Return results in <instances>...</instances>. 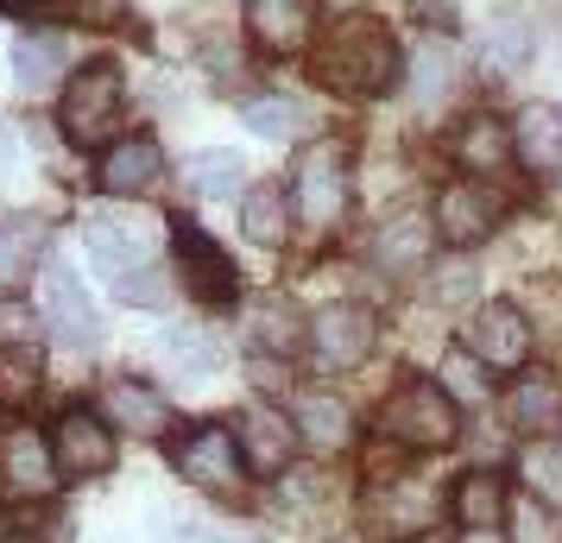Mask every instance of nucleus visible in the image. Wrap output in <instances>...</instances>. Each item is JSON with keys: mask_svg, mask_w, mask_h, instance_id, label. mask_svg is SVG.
Segmentation results:
<instances>
[{"mask_svg": "<svg viewBox=\"0 0 562 543\" xmlns=\"http://www.w3.org/2000/svg\"><path fill=\"white\" fill-rule=\"evenodd\" d=\"M254 341H259V348H272V354H291V348L304 341L297 310H291V304H266V310L254 316Z\"/></svg>", "mask_w": 562, "mask_h": 543, "instance_id": "7c9ffc66", "label": "nucleus"}, {"mask_svg": "<svg viewBox=\"0 0 562 543\" xmlns=\"http://www.w3.org/2000/svg\"><path fill=\"white\" fill-rule=\"evenodd\" d=\"M380 430L398 449H449L461 430V417H456V398L436 386V380H405L380 405Z\"/></svg>", "mask_w": 562, "mask_h": 543, "instance_id": "20e7f679", "label": "nucleus"}, {"mask_svg": "<svg viewBox=\"0 0 562 543\" xmlns=\"http://www.w3.org/2000/svg\"><path fill=\"white\" fill-rule=\"evenodd\" d=\"M32 253H38V234L32 228H0V285H13L32 265Z\"/></svg>", "mask_w": 562, "mask_h": 543, "instance_id": "473e14b6", "label": "nucleus"}, {"mask_svg": "<svg viewBox=\"0 0 562 543\" xmlns=\"http://www.w3.org/2000/svg\"><path fill=\"white\" fill-rule=\"evenodd\" d=\"M7 543H32V538H7Z\"/></svg>", "mask_w": 562, "mask_h": 543, "instance_id": "58836bf2", "label": "nucleus"}, {"mask_svg": "<svg viewBox=\"0 0 562 543\" xmlns=\"http://www.w3.org/2000/svg\"><path fill=\"white\" fill-rule=\"evenodd\" d=\"M102 417L108 423H121L127 437H165V423H171V405H165V392L153 380H108L102 392Z\"/></svg>", "mask_w": 562, "mask_h": 543, "instance_id": "2eb2a0df", "label": "nucleus"}, {"mask_svg": "<svg viewBox=\"0 0 562 543\" xmlns=\"http://www.w3.org/2000/svg\"><path fill=\"white\" fill-rule=\"evenodd\" d=\"M178 265H183V279H190L196 297H215V304L234 297V259L203 228H178Z\"/></svg>", "mask_w": 562, "mask_h": 543, "instance_id": "6ab92c4d", "label": "nucleus"}, {"mask_svg": "<svg viewBox=\"0 0 562 543\" xmlns=\"http://www.w3.org/2000/svg\"><path fill=\"white\" fill-rule=\"evenodd\" d=\"M82 240H89V253H95V265H102V279L121 291L127 304H153L158 297V279H146V272H158V265H153V253L133 240V228L95 215V222L82 228Z\"/></svg>", "mask_w": 562, "mask_h": 543, "instance_id": "423d86ee", "label": "nucleus"}, {"mask_svg": "<svg viewBox=\"0 0 562 543\" xmlns=\"http://www.w3.org/2000/svg\"><path fill=\"white\" fill-rule=\"evenodd\" d=\"M380 512H385V524H392V531H405V538H411V531H430L436 493H417V487L405 480V487H392V499H385Z\"/></svg>", "mask_w": 562, "mask_h": 543, "instance_id": "c756f323", "label": "nucleus"}, {"mask_svg": "<svg viewBox=\"0 0 562 543\" xmlns=\"http://www.w3.org/2000/svg\"><path fill=\"white\" fill-rule=\"evenodd\" d=\"M247 26L266 52H304L316 32V0H247Z\"/></svg>", "mask_w": 562, "mask_h": 543, "instance_id": "dca6fc26", "label": "nucleus"}, {"mask_svg": "<svg viewBox=\"0 0 562 543\" xmlns=\"http://www.w3.org/2000/svg\"><path fill=\"white\" fill-rule=\"evenodd\" d=\"M449 506H456V518L468 524V531H493V524L506 518V487H499V474L474 467V474H461L456 480Z\"/></svg>", "mask_w": 562, "mask_h": 543, "instance_id": "5701e85b", "label": "nucleus"}, {"mask_svg": "<svg viewBox=\"0 0 562 543\" xmlns=\"http://www.w3.org/2000/svg\"><path fill=\"white\" fill-rule=\"evenodd\" d=\"M506 152L525 165V171H557L562 165V108L550 102H531V108H518L512 114V127H506Z\"/></svg>", "mask_w": 562, "mask_h": 543, "instance_id": "4468645a", "label": "nucleus"}, {"mask_svg": "<svg viewBox=\"0 0 562 543\" xmlns=\"http://www.w3.org/2000/svg\"><path fill=\"white\" fill-rule=\"evenodd\" d=\"M468 348H474V361L512 373V366H525V354H531V323H525L518 304H486L468 323Z\"/></svg>", "mask_w": 562, "mask_h": 543, "instance_id": "9d476101", "label": "nucleus"}, {"mask_svg": "<svg viewBox=\"0 0 562 543\" xmlns=\"http://www.w3.org/2000/svg\"><path fill=\"white\" fill-rule=\"evenodd\" d=\"M310 341H316V354L329 366H355L367 361V348H373V310L367 304H329V310L310 316Z\"/></svg>", "mask_w": 562, "mask_h": 543, "instance_id": "ddd939ff", "label": "nucleus"}, {"mask_svg": "<svg viewBox=\"0 0 562 543\" xmlns=\"http://www.w3.org/2000/svg\"><path fill=\"white\" fill-rule=\"evenodd\" d=\"M506 423L518 437H550L562 423V386L550 373H525V380H512L506 392Z\"/></svg>", "mask_w": 562, "mask_h": 543, "instance_id": "a211bd4d", "label": "nucleus"}, {"mask_svg": "<svg viewBox=\"0 0 562 543\" xmlns=\"http://www.w3.org/2000/svg\"><path fill=\"white\" fill-rule=\"evenodd\" d=\"M240 234L259 240V247H284V234H291V222H284V190H272V183L247 190V203H240Z\"/></svg>", "mask_w": 562, "mask_h": 543, "instance_id": "a878e982", "label": "nucleus"}, {"mask_svg": "<svg viewBox=\"0 0 562 543\" xmlns=\"http://www.w3.org/2000/svg\"><path fill=\"white\" fill-rule=\"evenodd\" d=\"M506 215V196L481 178H456L436 190V208H430V228L449 240V247H481L486 234L499 228Z\"/></svg>", "mask_w": 562, "mask_h": 543, "instance_id": "39448f33", "label": "nucleus"}, {"mask_svg": "<svg viewBox=\"0 0 562 543\" xmlns=\"http://www.w3.org/2000/svg\"><path fill=\"white\" fill-rule=\"evenodd\" d=\"M411 13H417L430 32H449V26H456V0H411Z\"/></svg>", "mask_w": 562, "mask_h": 543, "instance_id": "e433bc0d", "label": "nucleus"}, {"mask_svg": "<svg viewBox=\"0 0 562 543\" xmlns=\"http://www.w3.org/2000/svg\"><path fill=\"white\" fill-rule=\"evenodd\" d=\"M240 114H247V127H254L259 139H291L297 121H304V108L291 102V95H254Z\"/></svg>", "mask_w": 562, "mask_h": 543, "instance_id": "c85d7f7f", "label": "nucleus"}, {"mask_svg": "<svg viewBox=\"0 0 562 543\" xmlns=\"http://www.w3.org/2000/svg\"><path fill=\"white\" fill-rule=\"evenodd\" d=\"M291 423H297V437H310L316 449H341V442L355 437V411H348L335 392H304Z\"/></svg>", "mask_w": 562, "mask_h": 543, "instance_id": "4be33fe9", "label": "nucleus"}, {"mask_svg": "<svg viewBox=\"0 0 562 543\" xmlns=\"http://www.w3.org/2000/svg\"><path fill=\"white\" fill-rule=\"evenodd\" d=\"M355 152L341 139H316L304 158H297V178H291V196H297V222H304L316 240L341 234L348 208H355Z\"/></svg>", "mask_w": 562, "mask_h": 543, "instance_id": "f03ea898", "label": "nucleus"}, {"mask_svg": "<svg viewBox=\"0 0 562 543\" xmlns=\"http://www.w3.org/2000/svg\"><path fill=\"white\" fill-rule=\"evenodd\" d=\"M348 543H355V538H348Z\"/></svg>", "mask_w": 562, "mask_h": 543, "instance_id": "ea45409f", "label": "nucleus"}, {"mask_svg": "<svg viewBox=\"0 0 562 543\" xmlns=\"http://www.w3.org/2000/svg\"><path fill=\"white\" fill-rule=\"evenodd\" d=\"M461 158H468V171H493V165L506 158V133H493L481 121L474 133H461Z\"/></svg>", "mask_w": 562, "mask_h": 543, "instance_id": "72a5a7b5", "label": "nucleus"}, {"mask_svg": "<svg viewBox=\"0 0 562 543\" xmlns=\"http://www.w3.org/2000/svg\"><path fill=\"white\" fill-rule=\"evenodd\" d=\"M171 462H178V474L196 480V487H215V493L240 487V449H234V430H222V423L190 430V437L171 449Z\"/></svg>", "mask_w": 562, "mask_h": 543, "instance_id": "1a4fd4ad", "label": "nucleus"}, {"mask_svg": "<svg viewBox=\"0 0 562 543\" xmlns=\"http://www.w3.org/2000/svg\"><path fill=\"white\" fill-rule=\"evenodd\" d=\"M506 538L512 543H562V512L537 493H506Z\"/></svg>", "mask_w": 562, "mask_h": 543, "instance_id": "b1692460", "label": "nucleus"}, {"mask_svg": "<svg viewBox=\"0 0 562 543\" xmlns=\"http://www.w3.org/2000/svg\"><path fill=\"white\" fill-rule=\"evenodd\" d=\"M481 38H486V64H499V70H518L531 57V26L518 13H493Z\"/></svg>", "mask_w": 562, "mask_h": 543, "instance_id": "bb28decb", "label": "nucleus"}, {"mask_svg": "<svg viewBox=\"0 0 562 543\" xmlns=\"http://www.w3.org/2000/svg\"><path fill=\"white\" fill-rule=\"evenodd\" d=\"M310 70H316L323 89L348 95V102H367V95H385V89L398 82V45H392V32H385L380 20L341 13V20H329V32L316 38Z\"/></svg>", "mask_w": 562, "mask_h": 543, "instance_id": "f257e3e1", "label": "nucleus"}, {"mask_svg": "<svg viewBox=\"0 0 562 543\" xmlns=\"http://www.w3.org/2000/svg\"><path fill=\"white\" fill-rule=\"evenodd\" d=\"M190 190L203 196V203H222L240 190V158L234 152H196L190 158Z\"/></svg>", "mask_w": 562, "mask_h": 543, "instance_id": "cd10ccee", "label": "nucleus"}, {"mask_svg": "<svg viewBox=\"0 0 562 543\" xmlns=\"http://www.w3.org/2000/svg\"><path fill=\"white\" fill-rule=\"evenodd\" d=\"M430 215H417V208H405V215H392V222H380V234H373V253H380V265H392V272H417L424 265V253H430Z\"/></svg>", "mask_w": 562, "mask_h": 543, "instance_id": "aec40b11", "label": "nucleus"}, {"mask_svg": "<svg viewBox=\"0 0 562 543\" xmlns=\"http://www.w3.org/2000/svg\"><path fill=\"white\" fill-rule=\"evenodd\" d=\"M45 316L64 341H77V348L95 341V304H89V291L70 265H45Z\"/></svg>", "mask_w": 562, "mask_h": 543, "instance_id": "f3484780", "label": "nucleus"}, {"mask_svg": "<svg viewBox=\"0 0 562 543\" xmlns=\"http://www.w3.org/2000/svg\"><path fill=\"white\" fill-rule=\"evenodd\" d=\"M158 354H165V366H171V373H183V380H203V373H215V366H222V341L209 336L203 323H178V329H165V336H158Z\"/></svg>", "mask_w": 562, "mask_h": 543, "instance_id": "412c9836", "label": "nucleus"}, {"mask_svg": "<svg viewBox=\"0 0 562 543\" xmlns=\"http://www.w3.org/2000/svg\"><path fill=\"white\" fill-rule=\"evenodd\" d=\"M127 13V0H77V20L82 26H114Z\"/></svg>", "mask_w": 562, "mask_h": 543, "instance_id": "c9c22d12", "label": "nucleus"}, {"mask_svg": "<svg viewBox=\"0 0 562 543\" xmlns=\"http://www.w3.org/2000/svg\"><path fill=\"white\" fill-rule=\"evenodd\" d=\"M7 158H13V139H7V127H0V171H7Z\"/></svg>", "mask_w": 562, "mask_h": 543, "instance_id": "4c0bfd02", "label": "nucleus"}, {"mask_svg": "<svg viewBox=\"0 0 562 543\" xmlns=\"http://www.w3.org/2000/svg\"><path fill=\"white\" fill-rule=\"evenodd\" d=\"M52 467L57 480H95L114 467V430L89 411H64L52 430Z\"/></svg>", "mask_w": 562, "mask_h": 543, "instance_id": "0eeeda50", "label": "nucleus"}, {"mask_svg": "<svg viewBox=\"0 0 562 543\" xmlns=\"http://www.w3.org/2000/svg\"><path fill=\"white\" fill-rule=\"evenodd\" d=\"M0 487L13 493V499H45L57 487V467H52V442L26 430V423H13L7 442H0Z\"/></svg>", "mask_w": 562, "mask_h": 543, "instance_id": "9b49d317", "label": "nucleus"}, {"mask_svg": "<svg viewBox=\"0 0 562 543\" xmlns=\"http://www.w3.org/2000/svg\"><path fill=\"white\" fill-rule=\"evenodd\" d=\"M234 449H240V462L254 467V474H284L291 455H297V423L272 405H247L240 423H234Z\"/></svg>", "mask_w": 562, "mask_h": 543, "instance_id": "6e6552de", "label": "nucleus"}, {"mask_svg": "<svg viewBox=\"0 0 562 543\" xmlns=\"http://www.w3.org/2000/svg\"><path fill=\"white\" fill-rule=\"evenodd\" d=\"M121 102H127V82H121V64H82L77 77L64 82V95H57V127L70 146L82 152H102L114 127H121Z\"/></svg>", "mask_w": 562, "mask_h": 543, "instance_id": "7ed1b4c3", "label": "nucleus"}, {"mask_svg": "<svg viewBox=\"0 0 562 543\" xmlns=\"http://www.w3.org/2000/svg\"><path fill=\"white\" fill-rule=\"evenodd\" d=\"M153 543H215L209 531H196L190 518H158L153 524Z\"/></svg>", "mask_w": 562, "mask_h": 543, "instance_id": "f704fd0d", "label": "nucleus"}, {"mask_svg": "<svg viewBox=\"0 0 562 543\" xmlns=\"http://www.w3.org/2000/svg\"><path fill=\"white\" fill-rule=\"evenodd\" d=\"M64 70V32H26L13 38V82L20 89H45Z\"/></svg>", "mask_w": 562, "mask_h": 543, "instance_id": "393cba45", "label": "nucleus"}, {"mask_svg": "<svg viewBox=\"0 0 562 543\" xmlns=\"http://www.w3.org/2000/svg\"><path fill=\"white\" fill-rule=\"evenodd\" d=\"M449 82H456V70H449V45L436 38V45L417 52V89H424V102H442V95H449Z\"/></svg>", "mask_w": 562, "mask_h": 543, "instance_id": "2f4dec72", "label": "nucleus"}, {"mask_svg": "<svg viewBox=\"0 0 562 543\" xmlns=\"http://www.w3.org/2000/svg\"><path fill=\"white\" fill-rule=\"evenodd\" d=\"M158 171H165V152H158L153 133H127V139H108L102 146V165H95V183L108 196H139L153 190Z\"/></svg>", "mask_w": 562, "mask_h": 543, "instance_id": "f8f14e48", "label": "nucleus"}]
</instances>
